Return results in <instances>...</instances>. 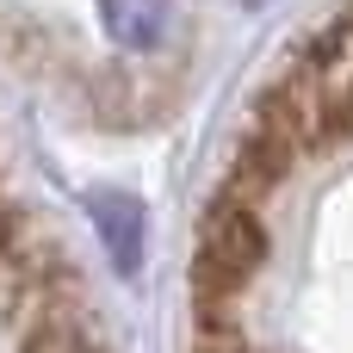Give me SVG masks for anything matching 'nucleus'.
<instances>
[{
  "label": "nucleus",
  "mask_w": 353,
  "mask_h": 353,
  "mask_svg": "<svg viewBox=\"0 0 353 353\" xmlns=\"http://www.w3.org/2000/svg\"><path fill=\"white\" fill-rule=\"evenodd\" d=\"M93 230H99V248L112 261L118 279H137L143 254H149V211L130 199V192H93Z\"/></svg>",
  "instance_id": "f03ea898"
},
{
  "label": "nucleus",
  "mask_w": 353,
  "mask_h": 353,
  "mask_svg": "<svg viewBox=\"0 0 353 353\" xmlns=\"http://www.w3.org/2000/svg\"><path fill=\"white\" fill-rule=\"evenodd\" d=\"M254 261H261V223H254L248 205H230V199H223V205L205 217V242H199V298H205V304L236 298V292L248 285Z\"/></svg>",
  "instance_id": "f257e3e1"
},
{
  "label": "nucleus",
  "mask_w": 353,
  "mask_h": 353,
  "mask_svg": "<svg viewBox=\"0 0 353 353\" xmlns=\"http://www.w3.org/2000/svg\"><path fill=\"white\" fill-rule=\"evenodd\" d=\"M25 353H93V347H87V335H81L74 323H62V316H43V329H31Z\"/></svg>",
  "instance_id": "20e7f679"
},
{
  "label": "nucleus",
  "mask_w": 353,
  "mask_h": 353,
  "mask_svg": "<svg viewBox=\"0 0 353 353\" xmlns=\"http://www.w3.org/2000/svg\"><path fill=\"white\" fill-rule=\"evenodd\" d=\"M99 25L118 50L155 56L174 31V0H99Z\"/></svg>",
  "instance_id": "7ed1b4c3"
}]
</instances>
